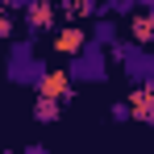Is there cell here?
I'll use <instances>...</instances> for the list:
<instances>
[{
  "instance_id": "6",
  "label": "cell",
  "mask_w": 154,
  "mask_h": 154,
  "mask_svg": "<svg viewBox=\"0 0 154 154\" xmlns=\"http://www.w3.org/2000/svg\"><path fill=\"white\" fill-rule=\"evenodd\" d=\"M129 104H133V121L154 125V83H137V92L129 96Z\"/></svg>"
},
{
  "instance_id": "9",
  "label": "cell",
  "mask_w": 154,
  "mask_h": 154,
  "mask_svg": "<svg viewBox=\"0 0 154 154\" xmlns=\"http://www.w3.org/2000/svg\"><path fill=\"white\" fill-rule=\"evenodd\" d=\"M129 38H133V42H150L154 38V17L150 13H133V17H129Z\"/></svg>"
},
{
  "instance_id": "10",
  "label": "cell",
  "mask_w": 154,
  "mask_h": 154,
  "mask_svg": "<svg viewBox=\"0 0 154 154\" xmlns=\"http://www.w3.org/2000/svg\"><path fill=\"white\" fill-rule=\"evenodd\" d=\"M92 38H96L100 46H112V42L121 38V29H117V21H108V17H96V25H92Z\"/></svg>"
},
{
  "instance_id": "14",
  "label": "cell",
  "mask_w": 154,
  "mask_h": 154,
  "mask_svg": "<svg viewBox=\"0 0 154 154\" xmlns=\"http://www.w3.org/2000/svg\"><path fill=\"white\" fill-rule=\"evenodd\" d=\"M150 17H154V8H150Z\"/></svg>"
},
{
  "instance_id": "4",
  "label": "cell",
  "mask_w": 154,
  "mask_h": 154,
  "mask_svg": "<svg viewBox=\"0 0 154 154\" xmlns=\"http://www.w3.org/2000/svg\"><path fill=\"white\" fill-rule=\"evenodd\" d=\"M88 38H92V33H88L83 25H63V29H54V50L71 58V54L83 50V42H88Z\"/></svg>"
},
{
  "instance_id": "13",
  "label": "cell",
  "mask_w": 154,
  "mask_h": 154,
  "mask_svg": "<svg viewBox=\"0 0 154 154\" xmlns=\"http://www.w3.org/2000/svg\"><path fill=\"white\" fill-rule=\"evenodd\" d=\"M38 0H4V8H17V13H25V8H33Z\"/></svg>"
},
{
  "instance_id": "5",
  "label": "cell",
  "mask_w": 154,
  "mask_h": 154,
  "mask_svg": "<svg viewBox=\"0 0 154 154\" xmlns=\"http://www.w3.org/2000/svg\"><path fill=\"white\" fill-rule=\"evenodd\" d=\"M54 17H58L54 0H38L33 8H25V25H29V38H33V33H42V29H54Z\"/></svg>"
},
{
  "instance_id": "11",
  "label": "cell",
  "mask_w": 154,
  "mask_h": 154,
  "mask_svg": "<svg viewBox=\"0 0 154 154\" xmlns=\"http://www.w3.org/2000/svg\"><path fill=\"white\" fill-rule=\"evenodd\" d=\"M108 117L125 125V121H133V104H129V100H117V104H112V108H108Z\"/></svg>"
},
{
  "instance_id": "2",
  "label": "cell",
  "mask_w": 154,
  "mask_h": 154,
  "mask_svg": "<svg viewBox=\"0 0 154 154\" xmlns=\"http://www.w3.org/2000/svg\"><path fill=\"white\" fill-rule=\"evenodd\" d=\"M108 63H112L108 46H100L96 38H88V42H83V50L67 58V75H71V83L100 88V83H108Z\"/></svg>"
},
{
  "instance_id": "1",
  "label": "cell",
  "mask_w": 154,
  "mask_h": 154,
  "mask_svg": "<svg viewBox=\"0 0 154 154\" xmlns=\"http://www.w3.org/2000/svg\"><path fill=\"white\" fill-rule=\"evenodd\" d=\"M50 75V63L42 58V54L33 50V38L29 42H13V50H8V63H4V79L8 83H17V88H42Z\"/></svg>"
},
{
  "instance_id": "15",
  "label": "cell",
  "mask_w": 154,
  "mask_h": 154,
  "mask_svg": "<svg viewBox=\"0 0 154 154\" xmlns=\"http://www.w3.org/2000/svg\"><path fill=\"white\" fill-rule=\"evenodd\" d=\"M63 4H67V0H63Z\"/></svg>"
},
{
  "instance_id": "3",
  "label": "cell",
  "mask_w": 154,
  "mask_h": 154,
  "mask_svg": "<svg viewBox=\"0 0 154 154\" xmlns=\"http://www.w3.org/2000/svg\"><path fill=\"white\" fill-rule=\"evenodd\" d=\"M108 54L121 63V71L129 75V83H154V54L146 50V42H133V38H117Z\"/></svg>"
},
{
  "instance_id": "8",
  "label": "cell",
  "mask_w": 154,
  "mask_h": 154,
  "mask_svg": "<svg viewBox=\"0 0 154 154\" xmlns=\"http://www.w3.org/2000/svg\"><path fill=\"white\" fill-rule=\"evenodd\" d=\"M38 92H46V96H58L63 104L75 96V92H71V75H67V71H50V75H46V83H42Z\"/></svg>"
},
{
  "instance_id": "7",
  "label": "cell",
  "mask_w": 154,
  "mask_h": 154,
  "mask_svg": "<svg viewBox=\"0 0 154 154\" xmlns=\"http://www.w3.org/2000/svg\"><path fill=\"white\" fill-rule=\"evenodd\" d=\"M58 117H63V100L38 92V100H33V121H38V125H54Z\"/></svg>"
},
{
  "instance_id": "12",
  "label": "cell",
  "mask_w": 154,
  "mask_h": 154,
  "mask_svg": "<svg viewBox=\"0 0 154 154\" xmlns=\"http://www.w3.org/2000/svg\"><path fill=\"white\" fill-rule=\"evenodd\" d=\"M8 38H13V17L0 13V42H8Z\"/></svg>"
}]
</instances>
